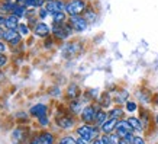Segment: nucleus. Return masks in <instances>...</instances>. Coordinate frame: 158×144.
<instances>
[{
  "instance_id": "f257e3e1",
  "label": "nucleus",
  "mask_w": 158,
  "mask_h": 144,
  "mask_svg": "<svg viewBox=\"0 0 158 144\" xmlns=\"http://www.w3.org/2000/svg\"><path fill=\"white\" fill-rule=\"evenodd\" d=\"M77 134H79V137L81 140H84V141H94L96 138H97V134H99V128L94 125H90V124H84V125H81L77 128Z\"/></svg>"
},
{
  "instance_id": "f03ea898",
  "label": "nucleus",
  "mask_w": 158,
  "mask_h": 144,
  "mask_svg": "<svg viewBox=\"0 0 158 144\" xmlns=\"http://www.w3.org/2000/svg\"><path fill=\"white\" fill-rule=\"evenodd\" d=\"M86 1L84 0H71L70 3L65 4V12L70 16H80L86 10Z\"/></svg>"
},
{
  "instance_id": "7ed1b4c3",
  "label": "nucleus",
  "mask_w": 158,
  "mask_h": 144,
  "mask_svg": "<svg viewBox=\"0 0 158 144\" xmlns=\"http://www.w3.org/2000/svg\"><path fill=\"white\" fill-rule=\"evenodd\" d=\"M73 32V26L70 23H62V25H55L52 28V34L58 39H65L67 36L71 35Z\"/></svg>"
},
{
  "instance_id": "20e7f679",
  "label": "nucleus",
  "mask_w": 158,
  "mask_h": 144,
  "mask_svg": "<svg viewBox=\"0 0 158 144\" xmlns=\"http://www.w3.org/2000/svg\"><path fill=\"white\" fill-rule=\"evenodd\" d=\"M97 112H99V108H96V106H86V108L81 111V119L86 122V124H93L94 121H96V115H97Z\"/></svg>"
},
{
  "instance_id": "39448f33",
  "label": "nucleus",
  "mask_w": 158,
  "mask_h": 144,
  "mask_svg": "<svg viewBox=\"0 0 158 144\" xmlns=\"http://www.w3.org/2000/svg\"><path fill=\"white\" fill-rule=\"evenodd\" d=\"M45 9L48 10V13L55 15V13H60V12L65 10V4H64L62 0H49V1L45 3Z\"/></svg>"
},
{
  "instance_id": "423d86ee",
  "label": "nucleus",
  "mask_w": 158,
  "mask_h": 144,
  "mask_svg": "<svg viewBox=\"0 0 158 144\" xmlns=\"http://www.w3.org/2000/svg\"><path fill=\"white\" fill-rule=\"evenodd\" d=\"M133 130H132V127L129 125V122H128V119H122V121H119L118 125H116V130H115V133L118 134L120 138H125L128 134H131Z\"/></svg>"
},
{
  "instance_id": "0eeeda50",
  "label": "nucleus",
  "mask_w": 158,
  "mask_h": 144,
  "mask_svg": "<svg viewBox=\"0 0 158 144\" xmlns=\"http://www.w3.org/2000/svg\"><path fill=\"white\" fill-rule=\"evenodd\" d=\"M3 39L6 42H9L10 45H18L20 42V39H22V35L18 32V29H6Z\"/></svg>"
},
{
  "instance_id": "6e6552de",
  "label": "nucleus",
  "mask_w": 158,
  "mask_h": 144,
  "mask_svg": "<svg viewBox=\"0 0 158 144\" xmlns=\"http://www.w3.org/2000/svg\"><path fill=\"white\" fill-rule=\"evenodd\" d=\"M70 25L73 26V29H76L79 32L87 29V21L81 16H71L70 18Z\"/></svg>"
},
{
  "instance_id": "1a4fd4ad",
  "label": "nucleus",
  "mask_w": 158,
  "mask_h": 144,
  "mask_svg": "<svg viewBox=\"0 0 158 144\" xmlns=\"http://www.w3.org/2000/svg\"><path fill=\"white\" fill-rule=\"evenodd\" d=\"M52 29L46 23H44V22H38L37 25H34V34L37 36H46V35H49Z\"/></svg>"
},
{
  "instance_id": "9d476101",
  "label": "nucleus",
  "mask_w": 158,
  "mask_h": 144,
  "mask_svg": "<svg viewBox=\"0 0 158 144\" xmlns=\"http://www.w3.org/2000/svg\"><path fill=\"white\" fill-rule=\"evenodd\" d=\"M118 122H119V119H116V118H109L100 128H102V131H103L105 134H112V131L116 130Z\"/></svg>"
},
{
  "instance_id": "9b49d317",
  "label": "nucleus",
  "mask_w": 158,
  "mask_h": 144,
  "mask_svg": "<svg viewBox=\"0 0 158 144\" xmlns=\"http://www.w3.org/2000/svg\"><path fill=\"white\" fill-rule=\"evenodd\" d=\"M54 143H55L54 134H51L48 131L41 133L37 137V144H54Z\"/></svg>"
},
{
  "instance_id": "f8f14e48",
  "label": "nucleus",
  "mask_w": 158,
  "mask_h": 144,
  "mask_svg": "<svg viewBox=\"0 0 158 144\" xmlns=\"http://www.w3.org/2000/svg\"><path fill=\"white\" fill-rule=\"evenodd\" d=\"M4 26L6 29H18L19 26V18L16 15H9L4 19Z\"/></svg>"
},
{
  "instance_id": "ddd939ff",
  "label": "nucleus",
  "mask_w": 158,
  "mask_h": 144,
  "mask_svg": "<svg viewBox=\"0 0 158 144\" xmlns=\"http://www.w3.org/2000/svg\"><path fill=\"white\" fill-rule=\"evenodd\" d=\"M46 106L45 105H42V104H38V105H35V106H32L31 108V115H34V116H37L38 119L42 118V116H45L46 115Z\"/></svg>"
},
{
  "instance_id": "4468645a",
  "label": "nucleus",
  "mask_w": 158,
  "mask_h": 144,
  "mask_svg": "<svg viewBox=\"0 0 158 144\" xmlns=\"http://www.w3.org/2000/svg\"><path fill=\"white\" fill-rule=\"evenodd\" d=\"M15 4L16 3H12V1H1L0 3V15H6V13H9V15H12L13 13V9H15Z\"/></svg>"
},
{
  "instance_id": "2eb2a0df",
  "label": "nucleus",
  "mask_w": 158,
  "mask_h": 144,
  "mask_svg": "<svg viewBox=\"0 0 158 144\" xmlns=\"http://www.w3.org/2000/svg\"><path fill=\"white\" fill-rule=\"evenodd\" d=\"M58 125H60L61 128H64V130H70V128H73V125H74V119H73L71 116H62V118L58 119Z\"/></svg>"
},
{
  "instance_id": "dca6fc26",
  "label": "nucleus",
  "mask_w": 158,
  "mask_h": 144,
  "mask_svg": "<svg viewBox=\"0 0 158 144\" xmlns=\"http://www.w3.org/2000/svg\"><path fill=\"white\" fill-rule=\"evenodd\" d=\"M106 121H107V113L105 111H99L97 115H96V121H94L96 127H102Z\"/></svg>"
},
{
  "instance_id": "f3484780",
  "label": "nucleus",
  "mask_w": 158,
  "mask_h": 144,
  "mask_svg": "<svg viewBox=\"0 0 158 144\" xmlns=\"http://www.w3.org/2000/svg\"><path fill=\"white\" fill-rule=\"evenodd\" d=\"M128 122H129V125L132 127V130H135V131H142V122H141V119H138V118H135V116H131V118H128Z\"/></svg>"
},
{
  "instance_id": "a211bd4d",
  "label": "nucleus",
  "mask_w": 158,
  "mask_h": 144,
  "mask_svg": "<svg viewBox=\"0 0 158 144\" xmlns=\"http://www.w3.org/2000/svg\"><path fill=\"white\" fill-rule=\"evenodd\" d=\"M12 15H16V16L20 19V18H23V16L26 15V7H25V6H22V4H18V3H16Z\"/></svg>"
},
{
  "instance_id": "6ab92c4d",
  "label": "nucleus",
  "mask_w": 158,
  "mask_h": 144,
  "mask_svg": "<svg viewBox=\"0 0 158 144\" xmlns=\"http://www.w3.org/2000/svg\"><path fill=\"white\" fill-rule=\"evenodd\" d=\"M52 21H54L55 25H62V23H65V13H64V12H60V13L52 15Z\"/></svg>"
},
{
  "instance_id": "aec40b11",
  "label": "nucleus",
  "mask_w": 158,
  "mask_h": 144,
  "mask_svg": "<svg viewBox=\"0 0 158 144\" xmlns=\"http://www.w3.org/2000/svg\"><path fill=\"white\" fill-rule=\"evenodd\" d=\"M18 32L22 36H26L29 35V25H26V23H19V26H18Z\"/></svg>"
},
{
  "instance_id": "412c9836",
  "label": "nucleus",
  "mask_w": 158,
  "mask_h": 144,
  "mask_svg": "<svg viewBox=\"0 0 158 144\" xmlns=\"http://www.w3.org/2000/svg\"><path fill=\"white\" fill-rule=\"evenodd\" d=\"M122 115H123V111H122V108H115L110 111V113H109V118H116V119H119V118H122Z\"/></svg>"
},
{
  "instance_id": "4be33fe9",
  "label": "nucleus",
  "mask_w": 158,
  "mask_h": 144,
  "mask_svg": "<svg viewBox=\"0 0 158 144\" xmlns=\"http://www.w3.org/2000/svg\"><path fill=\"white\" fill-rule=\"evenodd\" d=\"M96 18H97V15H96L93 10H87V12H86V15H84V19L87 21V23H88V22H94V21H96Z\"/></svg>"
},
{
  "instance_id": "5701e85b",
  "label": "nucleus",
  "mask_w": 158,
  "mask_h": 144,
  "mask_svg": "<svg viewBox=\"0 0 158 144\" xmlns=\"http://www.w3.org/2000/svg\"><path fill=\"white\" fill-rule=\"evenodd\" d=\"M126 98H128V92H126V90H122L118 96H116L115 101H116L118 104H125V102H126Z\"/></svg>"
},
{
  "instance_id": "b1692460",
  "label": "nucleus",
  "mask_w": 158,
  "mask_h": 144,
  "mask_svg": "<svg viewBox=\"0 0 158 144\" xmlns=\"http://www.w3.org/2000/svg\"><path fill=\"white\" fill-rule=\"evenodd\" d=\"M58 144H77V140L73 138V137H70V135H67V137H62Z\"/></svg>"
},
{
  "instance_id": "393cba45",
  "label": "nucleus",
  "mask_w": 158,
  "mask_h": 144,
  "mask_svg": "<svg viewBox=\"0 0 158 144\" xmlns=\"http://www.w3.org/2000/svg\"><path fill=\"white\" fill-rule=\"evenodd\" d=\"M22 133V130H16L15 133H13V135H12V140L15 141V143H20V140H22V135L23 134H20Z\"/></svg>"
},
{
  "instance_id": "a878e982",
  "label": "nucleus",
  "mask_w": 158,
  "mask_h": 144,
  "mask_svg": "<svg viewBox=\"0 0 158 144\" xmlns=\"http://www.w3.org/2000/svg\"><path fill=\"white\" fill-rule=\"evenodd\" d=\"M77 93H79V89H77L76 84H73V86L68 87V96H71V98H77Z\"/></svg>"
},
{
  "instance_id": "bb28decb",
  "label": "nucleus",
  "mask_w": 158,
  "mask_h": 144,
  "mask_svg": "<svg viewBox=\"0 0 158 144\" xmlns=\"http://www.w3.org/2000/svg\"><path fill=\"white\" fill-rule=\"evenodd\" d=\"M110 105V98L107 96V95H103V98H102V101H100V106H109Z\"/></svg>"
},
{
  "instance_id": "cd10ccee",
  "label": "nucleus",
  "mask_w": 158,
  "mask_h": 144,
  "mask_svg": "<svg viewBox=\"0 0 158 144\" xmlns=\"http://www.w3.org/2000/svg\"><path fill=\"white\" fill-rule=\"evenodd\" d=\"M126 111H128V112H133V111H136V104L132 102V101H128V102H126Z\"/></svg>"
},
{
  "instance_id": "c85d7f7f",
  "label": "nucleus",
  "mask_w": 158,
  "mask_h": 144,
  "mask_svg": "<svg viewBox=\"0 0 158 144\" xmlns=\"http://www.w3.org/2000/svg\"><path fill=\"white\" fill-rule=\"evenodd\" d=\"M109 138H110V144H119V141H120V137L116 133L115 134H109Z\"/></svg>"
},
{
  "instance_id": "c756f323",
  "label": "nucleus",
  "mask_w": 158,
  "mask_h": 144,
  "mask_svg": "<svg viewBox=\"0 0 158 144\" xmlns=\"http://www.w3.org/2000/svg\"><path fill=\"white\" fill-rule=\"evenodd\" d=\"M25 7H37V0H25Z\"/></svg>"
},
{
  "instance_id": "7c9ffc66",
  "label": "nucleus",
  "mask_w": 158,
  "mask_h": 144,
  "mask_svg": "<svg viewBox=\"0 0 158 144\" xmlns=\"http://www.w3.org/2000/svg\"><path fill=\"white\" fill-rule=\"evenodd\" d=\"M39 124L42 125V127H46L48 124H49V119H48V116L45 115V116H42V118H39Z\"/></svg>"
},
{
  "instance_id": "2f4dec72",
  "label": "nucleus",
  "mask_w": 158,
  "mask_h": 144,
  "mask_svg": "<svg viewBox=\"0 0 158 144\" xmlns=\"http://www.w3.org/2000/svg\"><path fill=\"white\" fill-rule=\"evenodd\" d=\"M46 15H48V10L45 9V6H44V7H41V9H39V18H41V19H44Z\"/></svg>"
},
{
  "instance_id": "473e14b6",
  "label": "nucleus",
  "mask_w": 158,
  "mask_h": 144,
  "mask_svg": "<svg viewBox=\"0 0 158 144\" xmlns=\"http://www.w3.org/2000/svg\"><path fill=\"white\" fill-rule=\"evenodd\" d=\"M100 138H102V143H103V144H110V138H109V134H105V135H102Z\"/></svg>"
},
{
  "instance_id": "72a5a7b5",
  "label": "nucleus",
  "mask_w": 158,
  "mask_h": 144,
  "mask_svg": "<svg viewBox=\"0 0 158 144\" xmlns=\"http://www.w3.org/2000/svg\"><path fill=\"white\" fill-rule=\"evenodd\" d=\"M131 144H145V141H144V138L142 137H135L133 138V141Z\"/></svg>"
},
{
  "instance_id": "f704fd0d",
  "label": "nucleus",
  "mask_w": 158,
  "mask_h": 144,
  "mask_svg": "<svg viewBox=\"0 0 158 144\" xmlns=\"http://www.w3.org/2000/svg\"><path fill=\"white\" fill-rule=\"evenodd\" d=\"M6 63H7V58H6V55L0 54V67H3V66H4Z\"/></svg>"
},
{
  "instance_id": "c9c22d12",
  "label": "nucleus",
  "mask_w": 158,
  "mask_h": 144,
  "mask_svg": "<svg viewBox=\"0 0 158 144\" xmlns=\"http://www.w3.org/2000/svg\"><path fill=\"white\" fill-rule=\"evenodd\" d=\"M71 109H73V112H74V113L80 112V111H79V109H80V104H73V105H71Z\"/></svg>"
},
{
  "instance_id": "e433bc0d",
  "label": "nucleus",
  "mask_w": 158,
  "mask_h": 144,
  "mask_svg": "<svg viewBox=\"0 0 158 144\" xmlns=\"http://www.w3.org/2000/svg\"><path fill=\"white\" fill-rule=\"evenodd\" d=\"M4 51H6V45L0 41V54H1V52H4Z\"/></svg>"
},
{
  "instance_id": "4c0bfd02",
  "label": "nucleus",
  "mask_w": 158,
  "mask_h": 144,
  "mask_svg": "<svg viewBox=\"0 0 158 144\" xmlns=\"http://www.w3.org/2000/svg\"><path fill=\"white\" fill-rule=\"evenodd\" d=\"M4 19H6V18H4L3 15H0V26H4Z\"/></svg>"
},
{
  "instance_id": "58836bf2",
  "label": "nucleus",
  "mask_w": 158,
  "mask_h": 144,
  "mask_svg": "<svg viewBox=\"0 0 158 144\" xmlns=\"http://www.w3.org/2000/svg\"><path fill=\"white\" fill-rule=\"evenodd\" d=\"M4 32H6V31H4V29H1V26H0V41L4 38Z\"/></svg>"
},
{
  "instance_id": "ea45409f",
  "label": "nucleus",
  "mask_w": 158,
  "mask_h": 144,
  "mask_svg": "<svg viewBox=\"0 0 158 144\" xmlns=\"http://www.w3.org/2000/svg\"><path fill=\"white\" fill-rule=\"evenodd\" d=\"M93 144H103V143H102V138H100V137H97V138L93 141Z\"/></svg>"
},
{
  "instance_id": "a19ab883",
  "label": "nucleus",
  "mask_w": 158,
  "mask_h": 144,
  "mask_svg": "<svg viewBox=\"0 0 158 144\" xmlns=\"http://www.w3.org/2000/svg\"><path fill=\"white\" fill-rule=\"evenodd\" d=\"M77 144H88V143H87V141H84V140H81V138H80V140H77Z\"/></svg>"
},
{
  "instance_id": "79ce46f5",
  "label": "nucleus",
  "mask_w": 158,
  "mask_h": 144,
  "mask_svg": "<svg viewBox=\"0 0 158 144\" xmlns=\"http://www.w3.org/2000/svg\"><path fill=\"white\" fill-rule=\"evenodd\" d=\"M16 3H18V4H22V6H23V4H25V0H16Z\"/></svg>"
},
{
  "instance_id": "37998d69",
  "label": "nucleus",
  "mask_w": 158,
  "mask_h": 144,
  "mask_svg": "<svg viewBox=\"0 0 158 144\" xmlns=\"http://www.w3.org/2000/svg\"><path fill=\"white\" fill-rule=\"evenodd\" d=\"M155 121H157V124H158V115H157V116H155Z\"/></svg>"
},
{
  "instance_id": "c03bdc74",
  "label": "nucleus",
  "mask_w": 158,
  "mask_h": 144,
  "mask_svg": "<svg viewBox=\"0 0 158 144\" xmlns=\"http://www.w3.org/2000/svg\"><path fill=\"white\" fill-rule=\"evenodd\" d=\"M4 1H10V0H4Z\"/></svg>"
}]
</instances>
